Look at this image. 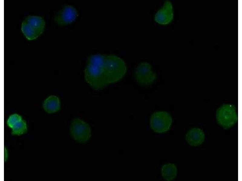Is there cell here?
Segmentation results:
<instances>
[{
	"label": "cell",
	"mask_w": 242,
	"mask_h": 181,
	"mask_svg": "<svg viewBox=\"0 0 242 181\" xmlns=\"http://www.w3.org/2000/svg\"><path fill=\"white\" fill-rule=\"evenodd\" d=\"M102 68L108 84L121 80L127 71L125 61L120 57L113 54L106 55Z\"/></svg>",
	"instance_id": "obj_1"
},
{
	"label": "cell",
	"mask_w": 242,
	"mask_h": 181,
	"mask_svg": "<svg viewBox=\"0 0 242 181\" xmlns=\"http://www.w3.org/2000/svg\"><path fill=\"white\" fill-rule=\"evenodd\" d=\"M86 82L96 90H100L108 84L102 67L87 64L84 70Z\"/></svg>",
	"instance_id": "obj_2"
},
{
	"label": "cell",
	"mask_w": 242,
	"mask_h": 181,
	"mask_svg": "<svg viewBox=\"0 0 242 181\" xmlns=\"http://www.w3.org/2000/svg\"><path fill=\"white\" fill-rule=\"evenodd\" d=\"M172 120L171 115L165 111H159L151 115L150 120L151 128L154 132L162 133L170 129Z\"/></svg>",
	"instance_id": "obj_3"
},
{
	"label": "cell",
	"mask_w": 242,
	"mask_h": 181,
	"mask_svg": "<svg viewBox=\"0 0 242 181\" xmlns=\"http://www.w3.org/2000/svg\"><path fill=\"white\" fill-rule=\"evenodd\" d=\"M70 132L73 138L80 143H85L91 136V128L89 124L78 118H74L72 122Z\"/></svg>",
	"instance_id": "obj_4"
},
{
	"label": "cell",
	"mask_w": 242,
	"mask_h": 181,
	"mask_svg": "<svg viewBox=\"0 0 242 181\" xmlns=\"http://www.w3.org/2000/svg\"><path fill=\"white\" fill-rule=\"evenodd\" d=\"M216 118L218 123L224 128L231 127L237 120L235 107L230 104L222 105L217 110Z\"/></svg>",
	"instance_id": "obj_5"
},
{
	"label": "cell",
	"mask_w": 242,
	"mask_h": 181,
	"mask_svg": "<svg viewBox=\"0 0 242 181\" xmlns=\"http://www.w3.org/2000/svg\"><path fill=\"white\" fill-rule=\"evenodd\" d=\"M136 81L142 85H148L153 83L156 79L157 75L152 70L150 64L142 62L136 67L135 73Z\"/></svg>",
	"instance_id": "obj_6"
},
{
	"label": "cell",
	"mask_w": 242,
	"mask_h": 181,
	"mask_svg": "<svg viewBox=\"0 0 242 181\" xmlns=\"http://www.w3.org/2000/svg\"><path fill=\"white\" fill-rule=\"evenodd\" d=\"M78 15V11L75 7L71 5H66L57 13L54 20L59 25H66L73 22Z\"/></svg>",
	"instance_id": "obj_7"
},
{
	"label": "cell",
	"mask_w": 242,
	"mask_h": 181,
	"mask_svg": "<svg viewBox=\"0 0 242 181\" xmlns=\"http://www.w3.org/2000/svg\"><path fill=\"white\" fill-rule=\"evenodd\" d=\"M173 18L174 11L172 3L170 1L166 0L155 14L154 19L158 24L166 25L170 23Z\"/></svg>",
	"instance_id": "obj_8"
},
{
	"label": "cell",
	"mask_w": 242,
	"mask_h": 181,
	"mask_svg": "<svg viewBox=\"0 0 242 181\" xmlns=\"http://www.w3.org/2000/svg\"><path fill=\"white\" fill-rule=\"evenodd\" d=\"M205 135L201 129L195 128L191 129L187 133L186 140L190 145L196 146L201 145L205 139Z\"/></svg>",
	"instance_id": "obj_9"
},
{
	"label": "cell",
	"mask_w": 242,
	"mask_h": 181,
	"mask_svg": "<svg viewBox=\"0 0 242 181\" xmlns=\"http://www.w3.org/2000/svg\"><path fill=\"white\" fill-rule=\"evenodd\" d=\"M60 101L59 98L55 95L48 97L44 101L43 107L44 110L49 113L58 111L60 108Z\"/></svg>",
	"instance_id": "obj_10"
},
{
	"label": "cell",
	"mask_w": 242,
	"mask_h": 181,
	"mask_svg": "<svg viewBox=\"0 0 242 181\" xmlns=\"http://www.w3.org/2000/svg\"><path fill=\"white\" fill-rule=\"evenodd\" d=\"M23 21L42 34L45 25V21L43 17L37 16H28Z\"/></svg>",
	"instance_id": "obj_11"
},
{
	"label": "cell",
	"mask_w": 242,
	"mask_h": 181,
	"mask_svg": "<svg viewBox=\"0 0 242 181\" xmlns=\"http://www.w3.org/2000/svg\"><path fill=\"white\" fill-rule=\"evenodd\" d=\"M162 176L165 180L170 181L174 180L176 177L177 170L176 166L173 164H165L162 167Z\"/></svg>",
	"instance_id": "obj_12"
},
{
	"label": "cell",
	"mask_w": 242,
	"mask_h": 181,
	"mask_svg": "<svg viewBox=\"0 0 242 181\" xmlns=\"http://www.w3.org/2000/svg\"><path fill=\"white\" fill-rule=\"evenodd\" d=\"M21 30L25 37L29 40L35 39L41 34L24 21L22 23Z\"/></svg>",
	"instance_id": "obj_13"
},
{
	"label": "cell",
	"mask_w": 242,
	"mask_h": 181,
	"mask_svg": "<svg viewBox=\"0 0 242 181\" xmlns=\"http://www.w3.org/2000/svg\"><path fill=\"white\" fill-rule=\"evenodd\" d=\"M106 55L100 54L90 55L87 60V64L102 67L104 64Z\"/></svg>",
	"instance_id": "obj_14"
},
{
	"label": "cell",
	"mask_w": 242,
	"mask_h": 181,
	"mask_svg": "<svg viewBox=\"0 0 242 181\" xmlns=\"http://www.w3.org/2000/svg\"><path fill=\"white\" fill-rule=\"evenodd\" d=\"M11 129L12 135H20L25 134L27 131L26 122L22 119L15 124Z\"/></svg>",
	"instance_id": "obj_15"
},
{
	"label": "cell",
	"mask_w": 242,
	"mask_h": 181,
	"mask_svg": "<svg viewBox=\"0 0 242 181\" xmlns=\"http://www.w3.org/2000/svg\"><path fill=\"white\" fill-rule=\"evenodd\" d=\"M22 119V118L20 115L17 114H12L8 117L7 125L9 127L11 128L15 124Z\"/></svg>",
	"instance_id": "obj_16"
}]
</instances>
